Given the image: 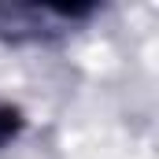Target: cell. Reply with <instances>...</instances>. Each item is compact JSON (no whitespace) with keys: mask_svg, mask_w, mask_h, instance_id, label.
Instances as JSON below:
<instances>
[{"mask_svg":"<svg viewBox=\"0 0 159 159\" xmlns=\"http://www.w3.org/2000/svg\"><path fill=\"white\" fill-rule=\"evenodd\" d=\"M15 129H19V115H15L11 107H0V141H4V137H11Z\"/></svg>","mask_w":159,"mask_h":159,"instance_id":"obj_1","label":"cell"}]
</instances>
